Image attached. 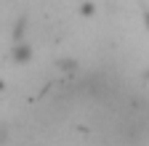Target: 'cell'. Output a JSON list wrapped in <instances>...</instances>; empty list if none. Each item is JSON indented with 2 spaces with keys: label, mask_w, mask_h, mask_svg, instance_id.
<instances>
[{
  "label": "cell",
  "mask_w": 149,
  "mask_h": 146,
  "mask_svg": "<svg viewBox=\"0 0 149 146\" xmlns=\"http://www.w3.org/2000/svg\"><path fill=\"white\" fill-rule=\"evenodd\" d=\"M13 56H16V61H29V48H27V45L16 48V51H13Z\"/></svg>",
  "instance_id": "1"
}]
</instances>
